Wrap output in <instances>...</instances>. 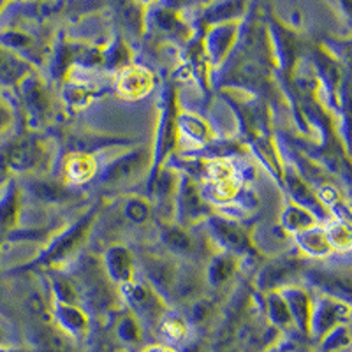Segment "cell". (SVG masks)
<instances>
[{"mask_svg": "<svg viewBox=\"0 0 352 352\" xmlns=\"http://www.w3.org/2000/svg\"><path fill=\"white\" fill-rule=\"evenodd\" d=\"M96 219L97 208H94L85 213L74 224L55 234L48 243V247L44 248L34 264L36 266H46V268H56L67 259H71L78 252V248L85 243L88 232L92 231Z\"/></svg>", "mask_w": 352, "mask_h": 352, "instance_id": "cell-1", "label": "cell"}, {"mask_svg": "<svg viewBox=\"0 0 352 352\" xmlns=\"http://www.w3.org/2000/svg\"><path fill=\"white\" fill-rule=\"evenodd\" d=\"M118 289H120V296L131 308V314L140 322L159 324V320L168 314L166 300L146 280L134 278Z\"/></svg>", "mask_w": 352, "mask_h": 352, "instance_id": "cell-2", "label": "cell"}, {"mask_svg": "<svg viewBox=\"0 0 352 352\" xmlns=\"http://www.w3.org/2000/svg\"><path fill=\"white\" fill-rule=\"evenodd\" d=\"M173 212H175L176 224L188 229L194 224L212 217L210 206L203 197L199 185L196 184L190 175H178V187L173 201Z\"/></svg>", "mask_w": 352, "mask_h": 352, "instance_id": "cell-3", "label": "cell"}, {"mask_svg": "<svg viewBox=\"0 0 352 352\" xmlns=\"http://www.w3.org/2000/svg\"><path fill=\"white\" fill-rule=\"evenodd\" d=\"M178 138H180V134H178V109H176L175 94L168 90V94L164 96L162 115H160L155 148L152 150V180H150V184L153 182L157 173L162 169V164H164L169 153L176 148Z\"/></svg>", "mask_w": 352, "mask_h": 352, "instance_id": "cell-4", "label": "cell"}, {"mask_svg": "<svg viewBox=\"0 0 352 352\" xmlns=\"http://www.w3.org/2000/svg\"><path fill=\"white\" fill-rule=\"evenodd\" d=\"M206 229H208V236L212 238L213 243L222 248V252L236 257L256 252L252 236L234 220L212 215L206 219Z\"/></svg>", "mask_w": 352, "mask_h": 352, "instance_id": "cell-5", "label": "cell"}, {"mask_svg": "<svg viewBox=\"0 0 352 352\" xmlns=\"http://www.w3.org/2000/svg\"><path fill=\"white\" fill-rule=\"evenodd\" d=\"M349 322H351V303L322 294L312 298L310 336H314L316 340H320L326 333L338 326H349Z\"/></svg>", "mask_w": 352, "mask_h": 352, "instance_id": "cell-6", "label": "cell"}, {"mask_svg": "<svg viewBox=\"0 0 352 352\" xmlns=\"http://www.w3.org/2000/svg\"><path fill=\"white\" fill-rule=\"evenodd\" d=\"M152 168V150L138 148L124 153L111 160L102 171H100V184L104 185H122L138 180L144 171Z\"/></svg>", "mask_w": 352, "mask_h": 352, "instance_id": "cell-7", "label": "cell"}, {"mask_svg": "<svg viewBox=\"0 0 352 352\" xmlns=\"http://www.w3.org/2000/svg\"><path fill=\"white\" fill-rule=\"evenodd\" d=\"M308 285H312L322 296L351 303V273L349 270L335 268V266H312L301 273Z\"/></svg>", "mask_w": 352, "mask_h": 352, "instance_id": "cell-8", "label": "cell"}, {"mask_svg": "<svg viewBox=\"0 0 352 352\" xmlns=\"http://www.w3.org/2000/svg\"><path fill=\"white\" fill-rule=\"evenodd\" d=\"M18 87H20L21 102H23L28 118L32 120L34 125L43 124L52 109V96H50V90L43 78L34 72H28L27 76L18 83Z\"/></svg>", "mask_w": 352, "mask_h": 352, "instance_id": "cell-9", "label": "cell"}, {"mask_svg": "<svg viewBox=\"0 0 352 352\" xmlns=\"http://www.w3.org/2000/svg\"><path fill=\"white\" fill-rule=\"evenodd\" d=\"M303 270L305 264L298 257H276L259 270L256 278L257 289L263 292H272L285 285H292V278L301 275Z\"/></svg>", "mask_w": 352, "mask_h": 352, "instance_id": "cell-10", "label": "cell"}, {"mask_svg": "<svg viewBox=\"0 0 352 352\" xmlns=\"http://www.w3.org/2000/svg\"><path fill=\"white\" fill-rule=\"evenodd\" d=\"M204 176L208 182V192L217 201H229L240 192V175L229 160H210L208 164L204 166Z\"/></svg>", "mask_w": 352, "mask_h": 352, "instance_id": "cell-11", "label": "cell"}, {"mask_svg": "<svg viewBox=\"0 0 352 352\" xmlns=\"http://www.w3.org/2000/svg\"><path fill=\"white\" fill-rule=\"evenodd\" d=\"M6 168L18 173L37 171L46 160V146L36 138H23L9 144L4 155Z\"/></svg>", "mask_w": 352, "mask_h": 352, "instance_id": "cell-12", "label": "cell"}, {"mask_svg": "<svg viewBox=\"0 0 352 352\" xmlns=\"http://www.w3.org/2000/svg\"><path fill=\"white\" fill-rule=\"evenodd\" d=\"M204 287H206V282H204L203 270H197L190 261H187L185 264L180 263L168 301L190 305L192 301L203 298Z\"/></svg>", "mask_w": 352, "mask_h": 352, "instance_id": "cell-13", "label": "cell"}, {"mask_svg": "<svg viewBox=\"0 0 352 352\" xmlns=\"http://www.w3.org/2000/svg\"><path fill=\"white\" fill-rule=\"evenodd\" d=\"M155 87L152 71L140 64H129L116 74V92L127 100L143 99Z\"/></svg>", "mask_w": 352, "mask_h": 352, "instance_id": "cell-14", "label": "cell"}, {"mask_svg": "<svg viewBox=\"0 0 352 352\" xmlns=\"http://www.w3.org/2000/svg\"><path fill=\"white\" fill-rule=\"evenodd\" d=\"M240 36V21L212 25L204 36V52L212 65H220L228 58L232 46Z\"/></svg>", "mask_w": 352, "mask_h": 352, "instance_id": "cell-15", "label": "cell"}, {"mask_svg": "<svg viewBox=\"0 0 352 352\" xmlns=\"http://www.w3.org/2000/svg\"><path fill=\"white\" fill-rule=\"evenodd\" d=\"M100 264H102V270H104L108 280L118 287L134 280L136 259L125 245H109L102 254Z\"/></svg>", "mask_w": 352, "mask_h": 352, "instance_id": "cell-16", "label": "cell"}, {"mask_svg": "<svg viewBox=\"0 0 352 352\" xmlns=\"http://www.w3.org/2000/svg\"><path fill=\"white\" fill-rule=\"evenodd\" d=\"M52 317L53 326L72 342L83 338L90 329V316L80 305L52 303Z\"/></svg>", "mask_w": 352, "mask_h": 352, "instance_id": "cell-17", "label": "cell"}, {"mask_svg": "<svg viewBox=\"0 0 352 352\" xmlns=\"http://www.w3.org/2000/svg\"><path fill=\"white\" fill-rule=\"evenodd\" d=\"M25 192L30 199L41 204H64L80 197V194L74 192V188L64 182L53 178H36V176L25 182Z\"/></svg>", "mask_w": 352, "mask_h": 352, "instance_id": "cell-18", "label": "cell"}, {"mask_svg": "<svg viewBox=\"0 0 352 352\" xmlns=\"http://www.w3.org/2000/svg\"><path fill=\"white\" fill-rule=\"evenodd\" d=\"M159 236L160 243L164 245L169 256L175 257V259L190 261V257H196L199 252V247L196 245L188 229L178 224L159 222Z\"/></svg>", "mask_w": 352, "mask_h": 352, "instance_id": "cell-19", "label": "cell"}, {"mask_svg": "<svg viewBox=\"0 0 352 352\" xmlns=\"http://www.w3.org/2000/svg\"><path fill=\"white\" fill-rule=\"evenodd\" d=\"M285 305L291 314L292 326L301 333V335H310V317H312V296L308 294L307 289L298 287V285H285L278 289Z\"/></svg>", "mask_w": 352, "mask_h": 352, "instance_id": "cell-20", "label": "cell"}, {"mask_svg": "<svg viewBox=\"0 0 352 352\" xmlns=\"http://www.w3.org/2000/svg\"><path fill=\"white\" fill-rule=\"evenodd\" d=\"M97 160L90 153L71 152L62 162V178L67 185H83L97 175Z\"/></svg>", "mask_w": 352, "mask_h": 352, "instance_id": "cell-21", "label": "cell"}, {"mask_svg": "<svg viewBox=\"0 0 352 352\" xmlns=\"http://www.w3.org/2000/svg\"><path fill=\"white\" fill-rule=\"evenodd\" d=\"M238 257L228 252L215 254L208 259L206 268L203 270L204 282L210 289H222L232 280L238 272Z\"/></svg>", "mask_w": 352, "mask_h": 352, "instance_id": "cell-22", "label": "cell"}, {"mask_svg": "<svg viewBox=\"0 0 352 352\" xmlns=\"http://www.w3.org/2000/svg\"><path fill=\"white\" fill-rule=\"evenodd\" d=\"M284 176H285V184H287V188H289V194H291L294 204L308 210V212L312 213L316 219L317 217L328 215L324 206H322V204L319 203V199H317L316 192H314L312 188L308 187L307 182H305L298 173L289 169V171H285Z\"/></svg>", "mask_w": 352, "mask_h": 352, "instance_id": "cell-23", "label": "cell"}, {"mask_svg": "<svg viewBox=\"0 0 352 352\" xmlns=\"http://www.w3.org/2000/svg\"><path fill=\"white\" fill-rule=\"evenodd\" d=\"M292 238L296 241L298 248L301 252L307 254L308 257L324 259V257L333 254V248L329 245L328 238H326V231L322 226H312V228L305 229V231L296 232Z\"/></svg>", "mask_w": 352, "mask_h": 352, "instance_id": "cell-24", "label": "cell"}, {"mask_svg": "<svg viewBox=\"0 0 352 352\" xmlns=\"http://www.w3.org/2000/svg\"><path fill=\"white\" fill-rule=\"evenodd\" d=\"M20 197V188L12 180L0 188V231H9L18 222Z\"/></svg>", "mask_w": 352, "mask_h": 352, "instance_id": "cell-25", "label": "cell"}, {"mask_svg": "<svg viewBox=\"0 0 352 352\" xmlns=\"http://www.w3.org/2000/svg\"><path fill=\"white\" fill-rule=\"evenodd\" d=\"M36 347L39 352H78L74 342L53 324L39 326L36 333Z\"/></svg>", "mask_w": 352, "mask_h": 352, "instance_id": "cell-26", "label": "cell"}, {"mask_svg": "<svg viewBox=\"0 0 352 352\" xmlns=\"http://www.w3.org/2000/svg\"><path fill=\"white\" fill-rule=\"evenodd\" d=\"M28 72H30V67L21 56L0 48V83L18 85Z\"/></svg>", "mask_w": 352, "mask_h": 352, "instance_id": "cell-27", "label": "cell"}, {"mask_svg": "<svg viewBox=\"0 0 352 352\" xmlns=\"http://www.w3.org/2000/svg\"><path fill=\"white\" fill-rule=\"evenodd\" d=\"M317 224V219L308 212V210L301 208L298 204H289L282 210L280 215V228L284 229L287 234H296V232L305 231V229L312 228Z\"/></svg>", "mask_w": 352, "mask_h": 352, "instance_id": "cell-28", "label": "cell"}, {"mask_svg": "<svg viewBox=\"0 0 352 352\" xmlns=\"http://www.w3.org/2000/svg\"><path fill=\"white\" fill-rule=\"evenodd\" d=\"M146 9L138 2H124L118 8V16H120L122 27L132 36L141 37L146 27Z\"/></svg>", "mask_w": 352, "mask_h": 352, "instance_id": "cell-29", "label": "cell"}, {"mask_svg": "<svg viewBox=\"0 0 352 352\" xmlns=\"http://www.w3.org/2000/svg\"><path fill=\"white\" fill-rule=\"evenodd\" d=\"M245 12L243 2H220V4L210 6L203 14L204 23L212 25L229 23V21H238V18Z\"/></svg>", "mask_w": 352, "mask_h": 352, "instance_id": "cell-30", "label": "cell"}, {"mask_svg": "<svg viewBox=\"0 0 352 352\" xmlns=\"http://www.w3.org/2000/svg\"><path fill=\"white\" fill-rule=\"evenodd\" d=\"M50 284H52L53 303H71L78 305L80 301V292H78L76 284L71 276L64 273H50Z\"/></svg>", "mask_w": 352, "mask_h": 352, "instance_id": "cell-31", "label": "cell"}, {"mask_svg": "<svg viewBox=\"0 0 352 352\" xmlns=\"http://www.w3.org/2000/svg\"><path fill=\"white\" fill-rule=\"evenodd\" d=\"M266 316L275 328L285 329L292 326L291 314H289V308L280 291L266 292Z\"/></svg>", "mask_w": 352, "mask_h": 352, "instance_id": "cell-32", "label": "cell"}, {"mask_svg": "<svg viewBox=\"0 0 352 352\" xmlns=\"http://www.w3.org/2000/svg\"><path fill=\"white\" fill-rule=\"evenodd\" d=\"M150 185L153 187V194L157 196L159 203L164 206H171L173 210V201H175L176 187H178V175L169 169H160Z\"/></svg>", "mask_w": 352, "mask_h": 352, "instance_id": "cell-33", "label": "cell"}, {"mask_svg": "<svg viewBox=\"0 0 352 352\" xmlns=\"http://www.w3.org/2000/svg\"><path fill=\"white\" fill-rule=\"evenodd\" d=\"M178 134H184L196 143H206L212 138L208 125L188 113H178Z\"/></svg>", "mask_w": 352, "mask_h": 352, "instance_id": "cell-34", "label": "cell"}, {"mask_svg": "<svg viewBox=\"0 0 352 352\" xmlns=\"http://www.w3.org/2000/svg\"><path fill=\"white\" fill-rule=\"evenodd\" d=\"M272 39L276 58L280 60L284 67H291L294 64V58H296V43L291 37V34H287V30H284V28L276 27L273 28Z\"/></svg>", "mask_w": 352, "mask_h": 352, "instance_id": "cell-35", "label": "cell"}, {"mask_svg": "<svg viewBox=\"0 0 352 352\" xmlns=\"http://www.w3.org/2000/svg\"><path fill=\"white\" fill-rule=\"evenodd\" d=\"M96 97V90L80 81L67 80L62 88V99L69 108H83Z\"/></svg>", "mask_w": 352, "mask_h": 352, "instance_id": "cell-36", "label": "cell"}, {"mask_svg": "<svg viewBox=\"0 0 352 352\" xmlns=\"http://www.w3.org/2000/svg\"><path fill=\"white\" fill-rule=\"evenodd\" d=\"M159 329L164 344L176 347V345L180 344V342H184V338L187 336L188 326L182 317L168 316V314H166V316L159 320Z\"/></svg>", "mask_w": 352, "mask_h": 352, "instance_id": "cell-37", "label": "cell"}, {"mask_svg": "<svg viewBox=\"0 0 352 352\" xmlns=\"http://www.w3.org/2000/svg\"><path fill=\"white\" fill-rule=\"evenodd\" d=\"M150 18V23L159 30V32L169 34V36H184L185 34V25L182 23V20L176 16L175 12L169 11V9H155L152 14H146V20Z\"/></svg>", "mask_w": 352, "mask_h": 352, "instance_id": "cell-38", "label": "cell"}, {"mask_svg": "<svg viewBox=\"0 0 352 352\" xmlns=\"http://www.w3.org/2000/svg\"><path fill=\"white\" fill-rule=\"evenodd\" d=\"M122 215L129 224L144 226L150 220L152 208H150L148 201H144L143 197H127L122 204Z\"/></svg>", "mask_w": 352, "mask_h": 352, "instance_id": "cell-39", "label": "cell"}, {"mask_svg": "<svg viewBox=\"0 0 352 352\" xmlns=\"http://www.w3.org/2000/svg\"><path fill=\"white\" fill-rule=\"evenodd\" d=\"M326 231V238H328L329 245H331L333 252L335 250H351V243H352V234H351V226L342 222L338 219H331L328 226L324 228Z\"/></svg>", "mask_w": 352, "mask_h": 352, "instance_id": "cell-40", "label": "cell"}, {"mask_svg": "<svg viewBox=\"0 0 352 352\" xmlns=\"http://www.w3.org/2000/svg\"><path fill=\"white\" fill-rule=\"evenodd\" d=\"M115 333L118 336V340L127 345H138L143 338L141 322L132 314H124L120 319L116 320Z\"/></svg>", "mask_w": 352, "mask_h": 352, "instance_id": "cell-41", "label": "cell"}, {"mask_svg": "<svg viewBox=\"0 0 352 352\" xmlns=\"http://www.w3.org/2000/svg\"><path fill=\"white\" fill-rule=\"evenodd\" d=\"M102 64L109 71H120L125 65L131 64V53L125 48V44L122 41H115V43L102 53Z\"/></svg>", "mask_w": 352, "mask_h": 352, "instance_id": "cell-42", "label": "cell"}, {"mask_svg": "<svg viewBox=\"0 0 352 352\" xmlns=\"http://www.w3.org/2000/svg\"><path fill=\"white\" fill-rule=\"evenodd\" d=\"M0 48L8 52H32L34 39L28 34L20 32V30H11L0 36Z\"/></svg>", "mask_w": 352, "mask_h": 352, "instance_id": "cell-43", "label": "cell"}, {"mask_svg": "<svg viewBox=\"0 0 352 352\" xmlns=\"http://www.w3.org/2000/svg\"><path fill=\"white\" fill-rule=\"evenodd\" d=\"M319 342L322 344V349H324V351H340V349H345L351 345V329H349V326H338V328L326 333Z\"/></svg>", "mask_w": 352, "mask_h": 352, "instance_id": "cell-44", "label": "cell"}, {"mask_svg": "<svg viewBox=\"0 0 352 352\" xmlns=\"http://www.w3.org/2000/svg\"><path fill=\"white\" fill-rule=\"evenodd\" d=\"M210 314H212V303L204 298H199L188 305V320H192V322H204Z\"/></svg>", "mask_w": 352, "mask_h": 352, "instance_id": "cell-45", "label": "cell"}, {"mask_svg": "<svg viewBox=\"0 0 352 352\" xmlns=\"http://www.w3.org/2000/svg\"><path fill=\"white\" fill-rule=\"evenodd\" d=\"M9 122H11V115H9V109L6 108L4 102H0V134L8 129Z\"/></svg>", "mask_w": 352, "mask_h": 352, "instance_id": "cell-46", "label": "cell"}, {"mask_svg": "<svg viewBox=\"0 0 352 352\" xmlns=\"http://www.w3.org/2000/svg\"><path fill=\"white\" fill-rule=\"evenodd\" d=\"M263 352H291V342H276Z\"/></svg>", "mask_w": 352, "mask_h": 352, "instance_id": "cell-47", "label": "cell"}, {"mask_svg": "<svg viewBox=\"0 0 352 352\" xmlns=\"http://www.w3.org/2000/svg\"><path fill=\"white\" fill-rule=\"evenodd\" d=\"M141 352H178L176 347H171V345L159 344V345H150V347H144Z\"/></svg>", "mask_w": 352, "mask_h": 352, "instance_id": "cell-48", "label": "cell"}, {"mask_svg": "<svg viewBox=\"0 0 352 352\" xmlns=\"http://www.w3.org/2000/svg\"><path fill=\"white\" fill-rule=\"evenodd\" d=\"M0 352H27V351H25V349L8 347V345H0Z\"/></svg>", "mask_w": 352, "mask_h": 352, "instance_id": "cell-49", "label": "cell"}]
</instances>
